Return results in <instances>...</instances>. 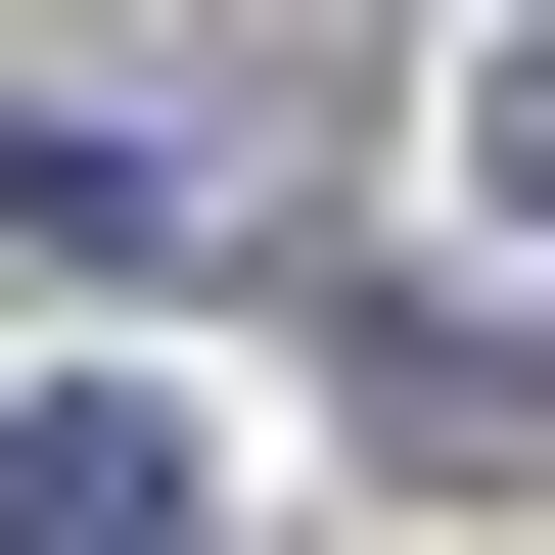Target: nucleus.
Returning <instances> with one entry per match:
<instances>
[{
  "label": "nucleus",
  "mask_w": 555,
  "mask_h": 555,
  "mask_svg": "<svg viewBox=\"0 0 555 555\" xmlns=\"http://www.w3.org/2000/svg\"><path fill=\"white\" fill-rule=\"evenodd\" d=\"M0 555H185V371H0Z\"/></svg>",
  "instance_id": "obj_2"
},
{
  "label": "nucleus",
  "mask_w": 555,
  "mask_h": 555,
  "mask_svg": "<svg viewBox=\"0 0 555 555\" xmlns=\"http://www.w3.org/2000/svg\"><path fill=\"white\" fill-rule=\"evenodd\" d=\"M232 232V139H139V93H0V278H185Z\"/></svg>",
  "instance_id": "obj_1"
},
{
  "label": "nucleus",
  "mask_w": 555,
  "mask_h": 555,
  "mask_svg": "<svg viewBox=\"0 0 555 555\" xmlns=\"http://www.w3.org/2000/svg\"><path fill=\"white\" fill-rule=\"evenodd\" d=\"M509 185H555V47H509Z\"/></svg>",
  "instance_id": "obj_3"
}]
</instances>
